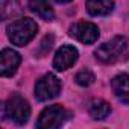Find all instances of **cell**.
Listing matches in <instances>:
<instances>
[{"instance_id": "15", "label": "cell", "mask_w": 129, "mask_h": 129, "mask_svg": "<svg viewBox=\"0 0 129 129\" xmlns=\"http://www.w3.org/2000/svg\"><path fill=\"white\" fill-rule=\"evenodd\" d=\"M58 3H69V2H72V0H56Z\"/></svg>"}, {"instance_id": "9", "label": "cell", "mask_w": 129, "mask_h": 129, "mask_svg": "<svg viewBox=\"0 0 129 129\" xmlns=\"http://www.w3.org/2000/svg\"><path fill=\"white\" fill-rule=\"evenodd\" d=\"M111 88L121 103H129V75H118L111 81Z\"/></svg>"}, {"instance_id": "12", "label": "cell", "mask_w": 129, "mask_h": 129, "mask_svg": "<svg viewBox=\"0 0 129 129\" xmlns=\"http://www.w3.org/2000/svg\"><path fill=\"white\" fill-rule=\"evenodd\" d=\"M88 111H90V115H91L94 120H103V118H106V117L109 115L111 106H109V103H108L106 100H103V99H94V100H91Z\"/></svg>"}, {"instance_id": "5", "label": "cell", "mask_w": 129, "mask_h": 129, "mask_svg": "<svg viewBox=\"0 0 129 129\" xmlns=\"http://www.w3.org/2000/svg\"><path fill=\"white\" fill-rule=\"evenodd\" d=\"M59 91H61V81L53 73L44 75L35 85V97L40 102H46L56 97Z\"/></svg>"}, {"instance_id": "1", "label": "cell", "mask_w": 129, "mask_h": 129, "mask_svg": "<svg viewBox=\"0 0 129 129\" xmlns=\"http://www.w3.org/2000/svg\"><path fill=\"white\" fill-rule=\"evenodd\" d=\"M127 53V40L126 37H114L112 40L100 44L94 56L97 61L103 62V64H114L118 62L120 59H123Z\"/></svg>"}, {"instance_id": "4", "label": "cell", "mask_w": 129, "mask_h": 129, "mask_svg": "<svg viewBox=\"0 0 129 129\" xmlns=\"http://www.w3.org/2000/svg\"><path fill=\"white\" fill-rule=\"evenodd\" d=\"M67 117H69V112L64 106L52 105V106H47L46 109H43V112L38 117L37 126L41 127V129L59 127L61 124H64V121L67 120Z\"/></svg>"}, {"instance_id": "6", "label": "cell", "mask_w": 129, "mask_h": 129, "mask_svg": "<svg viewBox=\"0 0 129 129\" xmlns=\"http://www.w3.org/2000/svg\"><path fill=\"white\" fill-rule=\"evenodd\" d=\"M70 35L84 44H93L99 38V27L90 21H78L70 27Z\"/></svg>"}, {"instance_id": "7", "label": "cell", "mask_w": 129, "mask_h": 129, "mask_svg": "<svg viewBox=\"0 0 129 129\" xmlns=\"http://www.w3.org/2000/svg\"><path fill=\"white\" fill-rule=\"evenodd\" d=\"M78 49L73 47V46H62L56 53H55V58H53V69L58 70V72H64L70 69L73 64L78 61Z\"/></svg>"}, {"instance_id": "10", "label": "cell", "mask_w": 129, "mask_h": 129, "mask_svg": "<svg viewBox=\"0 0 129 129\" xmlns=\"http://www.w3.org/2000/svg\"><path fill=\"white\" fill-rule=\"evenodd\" d=\"M114 9V0H87V11L93 17H103Z\"/></svg>"}, {"instance_id": "14", "label": "cell", "mask_w": 129, "mask_h": 129, "mask_svg": "<svg viewBox=\"0 0 129 129\" xmlns=\"http://www.w3.org/2000/svg\"><path fill=\"white\" fill-rule=\"evenodd\" d=\"M41 44H43L41 47L44 49V50H43V53H46V52H49V50L52 49V44H53V37H52V35H50V37L47 35V37H46V38L43 40V43H41Z\"/></svg>"}, {"instance_id": "2", "label": "cell", "mask_w": 129, "mask_h": 129, "mask_svg": "<svg viewBox=\"0 0 129 129\" xmlns=\"http://www.w3.org/2000/svg\"><path fill=\"white\" fill-rule=\"evenodd\" d=\"M37 30H38L37 23L32 18L24 17V18L12 21L8 26V37L12 41V44L24 46L37 35Z\"/></svg>"}, {"instance_id": "13", "label": "cell", "mask_w": 129, "mask_h": 129, "mask_svg": "<svg viewBox=\"0 0 129 129\" xmlns=\"http://www.w3.org/2000/svg\"><path fill=\"white\" fill-rule=\"evenodd\" d=\"M75 81H76V84H78V85H81V87H90V85H93V84H94L96 76H94V73H93L91 70L84 69V70H81V72H78V73H76Z\"/></svg>"}, {"instance_id": "3", "label": "cell", "mask_w": 129, "mask_h": 129, "mask_svg": "<svg viewBox=\"0 0 129 129\" xmlns=\"http://www.w3.org/2000/svg\"><path fill=\"white\" fill-rule=\"evenodd\" d=\"M5 115L15 124H24L30 117V106L24 97L20 94H12L5 103Z\"/></svg>"}, {"instance_id": "8", "label": "cell", "mask_w": 129, "mask_h": 129, "mask_svg": "<svg viewBox=\"0 0 129 129\" xmlns=\"http://www.w3.org/2000/svg\"><path fill=\"white\" fill-rule=\"evenodd\" d=\"M20 62H21V58L15 50L3 49L2 55H0V72H2V76L5 78L12 76L17 72Z\"/></svg>"}, {"instance_id": "11", "label": "cell", "mask_w": 129, "mask_h": 129, "mask_svg": "<svg viewBox=\"0 0 129 129\" xmlns=\"http://www.w3.org/2000/svg\"><path fill=\"white\" fill-rule=\"evenodd\" d=\"M27 5H29V9L34 14H37L38 17H41L43 20L46 21L53 20L55 14H53V9L49 3V0H29Z\"/></svg>"}]
</instances>
